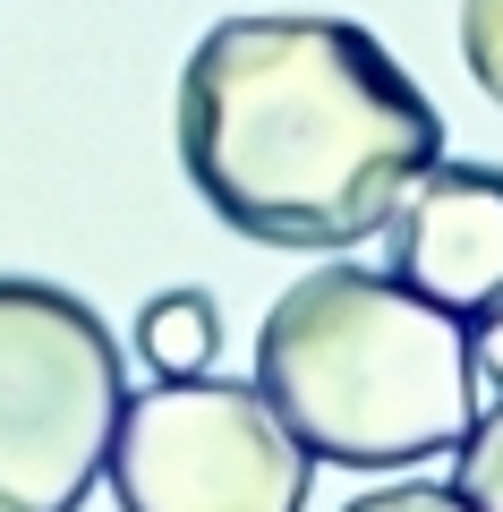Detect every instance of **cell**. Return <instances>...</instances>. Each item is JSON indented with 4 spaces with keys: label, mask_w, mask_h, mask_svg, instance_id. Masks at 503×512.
Here are the masks:
<instances>
[{
    "label": "cell",
    "mask_w": 503,
    "mask_h": 512,
    "mask_svg": "<svg viewBox=\"0 0 503 512\" xmlns=\"http://www.w3.org/2000/svg\"><path fill=\"white\" fill-rule=\"evenodd\" d=\"M180 163L256 248H359L444 163V111L350 18H222L180 69Z\"/></svg>",
    "instance_id": "obj_1"
},
{
    "label": "cell",
    "mask_w": 503,
    "mask_h": 512,
    "mask_svg": "<svg viewBox=\"0 0 503 512\" xmlns=\"http://www.w3.org/2000/svg\"><path fill=\"white\" fill-rule=\"evenodd\" d=\"M214 350H222L214 291H154L137 308V359L154 376H214Z\"/></svg>",
    "instance_id": "obj_6"
},
{
    "label": "cell",
    "mask_w": 503,
    "mask_h": 512,
    "mask_svg": "<svg viewBox=\"0 0 503 512\" xmlns=\"http://www.w3.org/2000/svg\"><path fill=\"white\" fill-rule=\"evenodd\" d=\"M111 325L60 282L0 274V512H77L120 436Z\"/></svg>",
    "instance_id": "obj_3"
},
{
    "label": "cell",
    "mask_w": 503,
    "mask_h": 512,
    "mask_svg": "<svg viewBox=\"0 0 503 512\" xmlns=\"http://www.w3.org/2000/svg\"><path fill=\"white\" fill-rule=\"evenodd\" d=\"M452 487H461L469 512H503V402L478 410V427L461 436V453H452Z\"/></svg>",
    "instance_id": "obj_7"
},
{
    "label": "cell",
    "mask_w": 503,
    "mask_h": 512,
    "mask_svg": "<svg viewBox=\"0 0 503 512\" xmlns=\"http://www.w3.org/2000/svg\"><path fill=\"white\" fill-rule=\"evenodd\" d=\"M342 512H469V504H461V487L410 478V487H376V495H359V504H342Z\"/></svg>",
    "instance_id": "obj_9"
},
{
    "label": "cell",
    "mask_w": 503,
    "mask_h": 512,
    "mask_svg": "<svg viewBox=\"0 0 503 512\" xmlns=\"http://www.w3.org/2000/svg\"><path fill=\"white\" fill-rule=\"evenodd\" d=\"M461 60L486 103H503V0H461Z\"/></svg>",
    "instance_id": "obj_8"
},
{
    "label": "cell",
    "mask_w": 503,
    "mask_h": 512,
    "mask_svg": "<svg viewBox=\"0 0 503 512\" xmlns=\"http://www.w3.org/2000/svg\"><path fill=\"white\" fill-rule=\"evenodd\" d=\"M256 393L333 470H418L478 427V333L401 274L316 265L265 308Z\"/></svg>",
    "instance_id": "obj_2"
},
{
    "label": "cell",
    "mask_w": 503,
    "mask_h": 512,
    "mask_svg": "<svg viewBox=\"0 0 503 512\" xmlns=\"http://www.w3.org/2000/svg\"><path fill=\"white\" fill-rule=\"evenodd\" d=\"M393 274L469 333L503 316V171L495 163H435L401 205Z\"/></svg>",
    "instance_id": "obj_5"
},
{
    "label": "cell",
    "mask_w": 503,
    "mask_h": 512,
    "mask_svg": "<svg viewBox=\"0 0 503 512\" xmlns=\"http://www.w3.org/2000/svg\"><path fill=\"white\" fill-rule=\"evenodd\" d=\"M478 376L503 384V316H486V325H478Z\"/></svg>",
    "instance_id": "obj_10"
},
{
    "label": "cell",
    "mask_w": 503,
    "mask_h": 512,
    "mask_svg": "<svg viewBox=\"0 0 503 512\" xmlns=\"http://www.w3.org/2000/svg\"><path fill=\"white\" fill-rule=\"evenodd\" d=\"M103 478L120 512H307L316 453L256 376H154L128 393Z\"/></svg>",
    "instance_id": "obj_4"
}]
</instances>
